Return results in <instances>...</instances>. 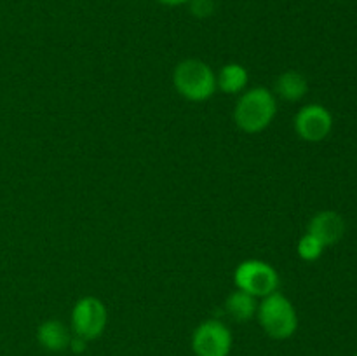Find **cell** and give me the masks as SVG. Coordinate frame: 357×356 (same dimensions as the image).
Masks as SVG:
<instances>
[{
	"mask_svg": "<svg viewBox=\"0 0 357 356\" xmlns=\"http://www.w3.org/2000/svg\"><path fill=\"white\" fill-rule=\"evenodd\" d=\"M356 356H357V355H356Z\"/></svg>",
	"mask_w": 357,
	"mask_h": 356,
	"instance_id": "cell-17",
	"label": "cell"
},
{
	"mask_svg": "<svg viewBox=\"0 0 357 356\" xmlns=\"http://www.w3.org/2000/svg\"><path fill=\"white\" fill-rule=\"evenodd\" d=\"M250 73L241 63H227L216 73V89L225 94H241L246 91Z\"/></svg>",
	"mask_w": 357,
	"mask_h": 356,
	"instance_id": "cell-11",
	"label": "cell"
},
{
	"mask_svg": "<svg viewBox=\"0 0 357 356\" xmlns=\"http://www.w3.org/2000/svg\"><path fill=\"white\" fill-rule=\"evenodd\" d=\"M333 129V115L319 103H309L295 115V131L303 142L317 143L330 136Z\"/></svg>",
	"mask_w": 357,
	"mask_h": 356,
	"instance_id": "cell-7",
	"label": "cell"
},
{
	"mask_svg": "<svg viewBox=\"0 0 357 356\" xmlns=\"http://www.w3.org/2000/svg\"><path fill=\"white\" fill-rule=\"evenodd\" d=\"M257 320L261 330L274 341H286L293 337L298 328V314L295 306L279 290L258 302Z\"/></svg>",
	"mask_w": 357,
	"mask_h": 356,
	"instance_id": "cell-3",
	"label": "cell"
},
{
	"mask_svg": "<svg viewBox=\"0 0 357 356\" xmlns=\"http://www.w3.org/2000/svg\"><path fill=\"white\" fill-rule=\"evenodd\" d=\"M225 311L232 320L244 323V321H250L253 320V318H257L258 299L237 288L227 297Z\"/></svg>",
	"mask_w": 357,
	"mask_h": 356,
	"instance_id": "cell-12",
	"label": "cell"
},
{
	"mask_svg": "<svg viewBox=\"0 0 357 356\" xmlns=\"http://www.w3.org/2000/svg\"><path fill=\"white\" fill-rule=\"evenodd\" d=\"M86 346H87V342L84 341V339L72 335V341H70L68 349H72L73 353H84L86 351Z\"/></svg>",
	"mask_w": 357,
	"mask_h": 356,
	"instance_id": "cell-15",
	"label": "cell"
},
{
	"mask_svg": "<svg viewBox=\"0 0 357 356\" xmlns=\"http://www.w3.org/2000/svg\"><path fill=\"white\" fill-rule=\"evenodd\" d=\"M278 114V98L268 87H251L241 93L234 108V122L248 135L265 131Z\"/></svg>",
	"mask_w": 357,
	"mask_h": 356,
	"instance_id": "cell-1",
	"label": "cell"
},
{
	"mask_svg": "<svg viewBox=\"0 0 357 356\" xmlns=\"http://www.w3.org/2000/svg\"><path fill=\"white\" fill-rule=\"evenodd\" d=\"M307 91H309V82L305 75L296 70H288L275 79L272 93L275 94V98H281L284 101H300L305 96Z\"/></svg>",
	"mask_w": 357,
	"mask_h": 356,
	"instance_id": "cell-10",
	"label": "cell"
},
{
	"mask_svg": "<svg viewBox=\"0 0 357 356\" xmlns=\"http://www.w3.org/2000/svg\"><path fill=\"white\" fill-rule=\"evenodd\" d=\"M157 2L164 3V6L176 7V6H185V3H188V2H190V0H157Z\"/></svg>",
	"mask_w": 357,
	"mask_h": 356,
	"instance_id": "cell-16",
	"label": "cell"
},
{
	"mask_svg": "<svg viewBox=\"0 0 357 356\" xmlns=\"http://www.w3.org/2000/svg\"><path fill=\"white\" fill-rule=\"evenodd\" d=\"M307 232L317 237L324 246H331V244L338 243L344 237L345 222L340 213L324 209V212H319L317 215L312 216Z\"/></svg>",
	"mask_w": 357,
	"mask_h": 356,
	"instance_id": "cell-8",
	"label": "cell"
},
{
	"mask_svg": "<svg viewBox=\"0 0 357 356\" xmlns=\"http://www.w3.org/2000/svg\"><path fill=\"white\" fill-rule=\"evenodd\" d=\"M173 86L185 100L202 103L216 93V73L202 59H183L173 70Z\"/></svg>",
	"mask_w": 357,
	"mask_h": 356,
	"instance_id": "cell-2",
	"label": "cell"
},
{
	"mask_svg": "<svg viewBox=\"0 0 357 356\" xmlns=\"http://www.w3.org/2000/svg\"><path fill=\"white\" fill-rule=\"evenodd\" d=\"M190 13L195 17H209L215 13V0H190Z\"/></svg>",
	"mask_w": 357,
	"mask_h": 356,
	"instance_id": "cell-14",
	"label": "cell"
},
{
	"mask_svg": "<svg viewBox=\"0 0 357 356\" xmlns=\"http://www.w3.org/2000/svg\"><path fill=\"white\" fill-rule=\"evenodd\" d=\"M190 346L195 356H229L234 346V335L223 321L211 318L195 327Z\"/></svg>",
	"mask_w": 357,
	"mask_h": 356,
	"instance_id": "cell-6",
	"label": "cell"
},
{
	"mask_svg": "<svg viewBox=\"0 0 357 356\" xmlns=\"http://www.w3.org/2000/svg\"><path fill=\"white\" fill-rule=\"evenodd\" d=\"M72 330L59 320H45L37 328V341L45 351L61 353L68 349Z\"/></svg>",
	"mask_w": 357,
	"mask_h": 356,
	"instance_id": "cell-9",
	"label": "cell"
},
{
	"mask_svg": "<svg viewBox=\"0 0 357 356\" xmlns=\"http://www.w3.org/2000/svg\"><path fill=\"white\" fill-rule=\"evenodd\" d=\"M234 283L243 292L257 299H264L278 292L281 278L274 265L268 262L260 260V258H248L241 262L234 271Z\"/></svg>",
	"mask_w": 357,
	"mask_h": 356,
	"instance_id": "cell-4",
	"label": "cell"
},
{
	"mask_svg": "<svg viewBox=\"0 0 357 356\" xmlns=\"http://www.w3.org/2000/svg\"><path fill=\"white\" fill-rule=\"evenodd\" d=\"M324 248L326 246H324L317 237H314L312 234L307 232L298 239V244H296V253H298V257L302 258V260L314 262L317 260V258H321Z\"/></svg>",
	"mask_w": 357,
	"mask_h": 356,
	"instance_id": "cell-13",
	"label": "cell"
},
{
	"mask_svg": "<svg viewBox=\"0 0 357 356\" xmlns=\"http://www.w3.org/2000/svg\"><path fill=\"white\" fill-rule=\"evenodd\" d=\"M108 325V309L98 297L86 295L73 304L70 314V330L75 337L86 342L96 341L103 335Z\"/></svg>",
	"mask_w": 357,
	"mask_h": 356,
	"instance_id": "cell-5",
	"label": "cell"
}]
</instances>
